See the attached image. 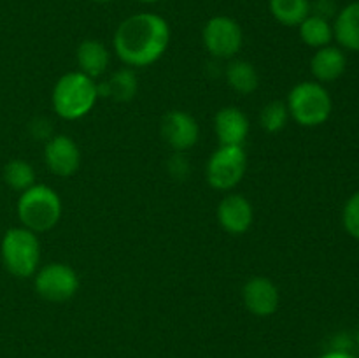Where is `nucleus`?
I'll list each match as a JSON object with an SVG mask.
<instances>
[{
  "label": "nucleus",
  "mask_w": 359,
  "mask_h": 358,
  "mask_svg": "<svg viewBox=\"0 0 359 358\" xmlns=\"http://www.w3.org/2000/svg\"><path fill=\"white\" fill-rule=\"evenodd\" d=\"M98 97H111L114 100L126 102L132 100L137 93V77L132 69H121L112 74L111 79L104 84H97Z\"/></svg>",
  "instance_id": "f3484780"
},
{
  "label": "nucleus",
  "mask_w": 359,
  "mask_h": 358,
  "mask_svg": "<svg viewBox=\"0 0 359 358\" xmlns=\"http://www.w3.org/2000/svg\"><path fill=\"white\" fill-rule=\"evenodd\" d=\"M109 60H111L109 49L100 41L86 39L77 48V65H79V72L86 74L91 79L100 77L107 70Z\"/></svg>",
  "instance_id": "2eb2a0df"
},
{
  "label": "nucleus",
  "mask_w": 359,
  "mask_h": 358,
  "mask_svg": "<svg viewBox=\"0 0 359 358\" xmlns=\"http://www.w3.org/2000/svg\"><path fill=\"white\" fill-rule=\"evenodd\" d=\"M4 181L16 192H25L35 185V171L28 161L11 160L4 168Z\"/></svg>",
  "instance_id": "412c9836"
},
{
  "label": "nucleus",
  "mask_w": 359,
  "mask_h": 358,
  "mask_svg": "<svg viewBox=\"0 0 359 358\" xmlns=\"http://www.w3.org/2000/svg\"><path fill=\"white\" fill-rule=\"evenodd\" d=\"M44 160L49 171L62 178L76 174L81 165V150L76 140L67 135H53L46 142Z\"/></svg>",
  "instance_id": "9d476101"
},
{
  "label": "nucleus",
  "mask_w": 359,
  "mask_h": 358,
  "mask_svg": "<svg viewBox=\"0 0 359 358\" xmlns=\"http://www.w3.org/2000/svg\"><path fill=\"white\" fill-rule=\"evenodd\" d=\"M344 227L359 241V192L354 193L344 207Z\"/></svg>",
  "instance_id": "5701e85b"
},
{
  "label": "nucleus",
  "mask_w": 359,
  "mask_h": 358,
  "mask_svg": "<svg viewBox=\"0 0 359 358\" xmlns=\"http://www.w3.org/2000/svg\"><path fill=\"white\" fill-rule=\"evenodd\" d=\"M290 116L302 126H319L328 121L333 102L328 90L316 81L298 83L287 95Z\"/></svg>",
  "instance_id": "39448f33"
},
{
  "label": "nucleus",
  "mask_w": 359,
  "mask_h": 358,
  "mask_svg": "<svg viewBox=\"0 0 359 358\" xmlns=\"http://www.w3.org/2000/svg\"><path fill=\"white\" fill-rule=\"evenodd\" d=\"M226 81L235 91L242 95H249L258 88L259 77L252 63L245 60H235L226 67Z\"/></svg>",
  "instance_id": "aec40b11"
},
{
  "label": "nucleus",
  "mask_w": 359,
  "mask_h": 358,
  "mask_svg": "<svg viewBox=\"0 0 359 358\" xmlns=\"http://www.w3.org/2000/svg\"><path fill=\"white\" fill-rule=\"evenodd\" d=\"M270 13L284 27H298L311 14L309 0H270Z\"/></svg>",
  "instance_id": "6ab92c4d"
},
{
  "label": "nucleus",
  "mask_w": 359,
  "mask_h": 358,
  "mask_svg": "<svg viewBox=\"0 0 359 358\" xmlns=\"http://www.w3.org/2000/svg\"><path fill=\"white\" fill-rule=\"evenodd\" d=\"M312 11H314L316 16H321V18H326V20H330L337 11L335 0H316L314 6L311 4V13Z\"/></svg>",
  "instance_id": "b1692460"
},
{
  "label": "nucleus",
  "mask_w": 359,
  "mask_h": 358,
  "mask_svg": "<svg viewBox=\"0 0 359 358\" xmlns=\"http://www.w3.org/2000/svg\"><path fill=\"white\" fill-rule=\"evenodd\" d=\"M95 2H100V4H105V2H112V0H95Z\"/></svg>",
  "instance_id": "bb28decb"
},
{
  "label": "nucleus",
  "mask_w": 359,
  "mask_h": 358,
  "mask_svg": "<svg viewBox=\"0 0 359 358\" xmlns=\"http://www.w3.org/2000/svg\"><path fill=\"white\" fill-rule=\"evenodd\" d=\"M98 100V86L86 74L67 72L56 81L51 102L56 114L63 119H81L95 107Z\"/></svg>",
  "instance_id": "f03ea898"
},
{
  "label": "nucleus",
  "mask_w": 359,
  "mask_h": 358,
  "mask_svg": "<svg viewBox=\"0 0 359 358\" xmlns=\"http://www.w3.org/2000/svg\"><path fill=\"white\" fill-rule=\"evenodd\" d=\"M333 37L342 48L359 51V2L347 4L340 9L333 23Z\"/></svg>",
  "instance_id": "dca6fc26"
},
{
  "label": "nucleus",
  "mask_w": 359,
  "mask_h": 358,
  "mask_svg": "<svg viewBox=\"0 0 359 358\" xmlns=\"http://www.w3.org/2000/svg\"><path fill=\"white\" fill-rule=\"evenodd\" d=\"M203 46L212 56L221 60L233 58L242 48L244 34L233 18L214 16L203 27Z\"/></svg>",
  "instance_id": "0eeeda50"
},
{
  "label": "nucleus",
  "mask_w": 359,
  "mask_h": 358,
  "mask_svg": "<svg viewBox=\"0 0 359 358\" xmlns=\"http://www.w3.org/2000/svg\"><path fill=\"white\" fill-rule=\"evenodd\" d=\"M18 218L25 228L48 232L62 218V200L58 193L46 185H34L21 192L18 199Z\"/></svg>",
  "instance_id": "7ed1b4c3"
},
{
  "label": "nucleus",
  "mask_w": 359,
  "mask_h": 358,
  "mask_svg": "<svg viewBox=\"0 0 359 358\" xmlns=\"http://www.w3.org/2000/svg\"><path fill=\"white\" fill-rule=\"evenodd\" d=\"M161 135L172 150L184 153L198 142V123L188 112L174 109V111H168L161 119Z\"/></svg>",
  "instance_id": "1a4fd4ad"
},
{
  "label": "nucleus",
  "mask_w": 359,
  "mask_h": 358,
  "mask_svg": "<svg viewBox=\"0 0 359 358\" xmlns=\"http://www.w3.org/2000/svg\"><path fill=\"white\" fill-rule=\"evenodd\" d=\"M79 288L77 272L67 263H48L35 272V290L49 302H65Z\"/></svg>",
  "instance_id": "6e6552de"
},
{
  "label": "nucleus",
  "mask_w": 359,
  "mask_h": 358,
  "mask_svg": "<svg viewBox=\"0 0 359 358\" xmlns=\"http://www.w3.org/2000/svg\"><path fill=\"white\" fill-rule=\"evenodd\" d=\"M287 119H290V111H287V105L280 100L266 104L262 111V116H259L262 126L270 133L280 132L286 126Z\"/></svg>",
  "instance_id": "4be33fe9"
},
{
  "label": "nucleus",
  "mask_w": 359,
  "mask_h": 358,
  "mask_svg": "<svg viewBox=\"0 0 359 358\" xmlns=\"http://www.w3.org/2000/svg\"><path fill=\"white\" fill-rule=\"evenodd\" d=\"M298 30H300L302 41L311 48H325V46H330L333 39V27L330 20L316 16V14H309L298 25Z\"/></svg>",
  "instance_id": "a211bd4d"
},
{
  "label": "nucleus",
  "mask_w": 359,
  "mask_h": 358,
  "mask_svg": "<svg viewBox=\"0 0 359 358\" xmlns=\"http://www.w3.org/2000/svg\"><path fill=\"white\" fill-rule=\"evenodd\" d=\"M214 130L221 146H244L249 135V119L238 107H224L214 118Z\"/></svg>",
  "instance_id": "ddd939ff"
},
{
  "label": "nucleus",
  "mask_w": 359,
  "mask_h": 358,
  "mask_svg": "<svg viewBox=\"0 0 359 358\" xmlns=\"http://www.w3.org/2000/svg\"><path fill=\"white\" fill-rule=\"evenodd\" d=\"M248 168L244 146H219L207 161V183L214 190L228 192L242 181Z\"/></svg>",
  "instance_id": "423d86ee"
},
{
  "label": "nucleus",
  "mask_w": 359,
  "mask_h": 358,
  "mask_svg": "<svg viewBox=\"0 0 359 358\" xmlns=\"http://www.w3.org/2000/svg\"><path fill=\"white\" fill-rule=\"evenodd\" d=\"M347 58L344 51L335 46H325L316 51L311 60L312 76L319 83H332L337 81L344 72H346Z\"/></svg>",
  "instance_id": "4468645a"
},
{
  "label": "nucleus",
  "mask_w": 359,
  "mask_h": 358,
  "mask_svg": "<svg viewBox=\"0 0 359 358\" xmlns=\"http://www.w3.org/2000/svg\"><path fill=\"white\" fill-rule=\"evenodd\" d=\"M4 267L14 277H30L37 272L41 262V242L35 232L14 227L4 234L0 244Z\"/></svg>",
  "instance_id": "20e7f679"
},
{
  "label": "nucleus",
  "mask_w": 359,
  "mask_h": 358,
  "mask_svg": "<svg viewBox=\"0 0 359 358\" xmlns=\"http://www.w3.org/2000/svg\"><path fill=\"white\" fill-rule=\"evenodd\" d=\"M217 221L228 234H245L252 225L251 202L238 193L226 195L217 206Z\"/></svg>",
  "instance_id": "f8f14e48"
},
{
  "label": "nucleus",
  "mask_w": 359,
  "mask_h": 358,
  "mask_svg": "<svg viewBox=\"0 0 359 358\" xmlns=\"http://www.w3.org/2000/svg\"><path fill=\"white\" fill-rule=\"evenodd\" d=\"M321 358H356L354 354H351L349 351H339V350H332L328 353L323 354Z\"/></svg>",
  "instance_id": "393cba45"
},
{
  "label": "nucleus",
  "mask_w": 359,
  "mask_h": 358,
  "mask_svg": "<svg viewBox=\"0 0 359 358\" xmlns=\"http://www.w3.org/2000/svg\"><path fill=\"white\" fill-rule=\"evenodd\" d=\"M139 2H142V4H156V2H160V0H139Z\"/></svg>",
  "instance_id": "a878e982"
},
{
  "label": "nucleus",
  "mask_w": 359,
  "mask_h": 358,
  "mask_svg": "<svg viewBox=\"0 0 359 358\" xmlns=\"http://www.w3.org/2000/svg\"><path fill=\"white\" fill-rule=\"evenodd\" d=\"M244 304L252 314L270 316L279 307V290L269 277L256 276L244 284Z\"/></svg>",
  "instance_id": "9b49d317"
},
{
  "label": "nucleus",
  "mask_w": 359,
  "mask_h": 358,
  "mask_svg": "<svg viewBox=\"0 0 359 358\" xmlns=\"http://www.w3.org/2000/svg\"><path fill=\"white\" fill-rule=\"evenodd\" d=\"M112 42L116 55L125 65L149 67L167 51L170 27L160 14H133L119 25Z\"/></svg>",
  "instance_id": "f257e3e1"
},
{
  "label": "nucleus",
  "mask_w": 359,
  "mask_h": 358,
  "mask_svg": "<svg viewBox=\"0 0 359 358\" xmlns=\"http://www.w3.org/2000/svg\"><path fill=\"white\" fill-rule=\"evenodd\" d=\"M358 344H359V332H358Z\"/></svg>",
  "instance_id": "cd10ccee"
}]
</instances>
